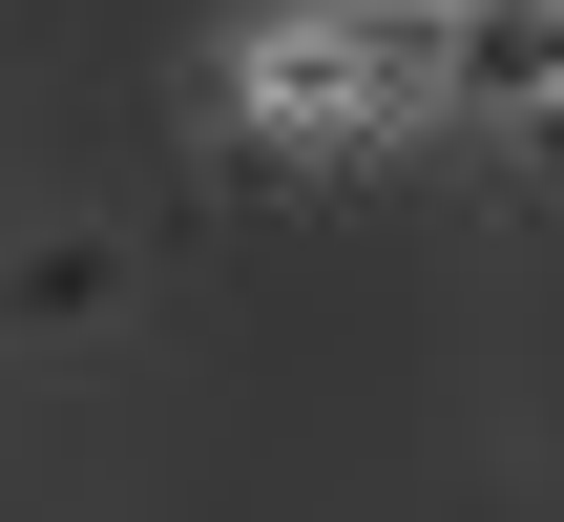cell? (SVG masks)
I'll return each instance as SVG.
<instances>
[{
	"mask_svg": "<svg viewBox=\"0 0 564 522\" xmlns=\"http://www.w3.org/2000/svg\"><path fill=\"white\" fill-rule=\"evenodd\" d=\"M440 84H460V21H440V0H293V21L230 42V105H251L272 146H377V126H419Z\"/></svg>",
	"mask_w": 564,
	"mask_h": 522,
	"instance_id": "cell-1",
	"label": "cell"
}]
</instances>
